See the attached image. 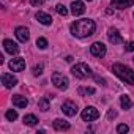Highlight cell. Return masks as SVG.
<instances>
[{
  "instance_id": "9c48e42d",
  "label": "cell",
  "mask_w": 134,
  "mask_h": 134,
  "mask_svg": "<svg viewBox=\"0 0 134 134\" xmlns=\"http://www.w3.org/2000/svg\"><path fill=\"white\" fill-rule=\"evenodd\" d=\"M24 68H25V60L21 58V57L13 58L10 62V70L11 71H24Z\"/></svg>"
},
{
  "instance_id": "2e32d148",
  "label": "cell",
  "mask_w": 134,
  "mask_h": 134,
  "mask_svg": "<svg viewBox=\"0 0 134 134\" xmlns=\"http://www.w3.org/2000/svg\"><path fill=\"white\" fill-rule=\"evenodd\" d=\"M36 19H38V22H41L43 25H51V24H52V18H51L47 13H43V11H38V13H36Z\"/></svg>"
},
{
  "instance_id": "cb8c5ba5",
  "label": "cell",
  "mask_w": 134,
  "mask_h": 134,
  "mask_svg": "<svg viewBox=\"0 0 134 134\" xmlns=\"http://www.w3.org/2000/svg\"><path fill=\"white\" fill-rule=\"evenodd\" d=\"M36 46H38L40 49H46V47H47V40H46V38H38V40H36Z\"/></svg>"
},
{
  "instance_id": "9a60e30c",
  "label": "cell",
  "mask_w": 134,
  "mask_h": 134,
  "mask_svg": "<svg viewBox=\"0 0 134 134\" xmlns=\"http://www.w3.org/2000/svg\"><path fill=\"white\" fill-rule=\"evenodd\" d=\"M54 128H55L57 131H68L71 126H70V123L66 121V120H62V118H55V120H54Z\"/></svg>"
},
{
  "instance_id": "8992f818",
  "label": "cell",
  "mask_w": 134,
  "mask_h": 134,
  "mask_svg": "<svg viewBox=\"0 0 134 134\" xmlns=\"http://www.w3.org/2000/svg\"><path fill=\"white\" fill-rule=\"evenodd\" d=\"M106 52H107V49H106V46H104L101 41H96V43H93V44L90 46V54L95 55V57L103 58V57L106 55Z\"/></svg>"
},
{
  "instance_id": "4dcf8cb0",
  "label": "cell",
  "mask_w": 134,
  "mask_h": 134,
  "mask_svg": "<svg viewBox=\"0 0 134 134\" xmlns=\"http://www.w3.org/2000/svg\"><path fill=\"white\" fill-rule=\"evenodd\" d=\"M132 62H134V58H132Z\"/></svg>"
},
{
  "instance_id": "603a6c76",
  "label": "cell",
  "mask_w": 134,
  "mask_h": 134,
  "mask_svg": "<svg viewBox=\"0 0 134 134\" xmlns=\"http://www.w3.org/2000/svg\"><path fill=\"white\" fill-rule=\"evenodd\" d=\"M55 10H57V13H58L60 16H66V14H68V10H66V7L62 5V3H58V5L55 7Z\"/></svg>"
},
{
  "instance_id": "7402d4cb",
  "label": "cell",
  "mask_w": 134,
  "mask_h": 134,
  "mask_svg": "<svg viewBox=\"0 0 134 134\" xmlns=\"http://www.w3.org/2000/svg\"><path fill=\"white\" fill-rule=\"evenodd\" d=\"M5 117H7V120H10V121H14V120L18 118V112H16L14 109H10V110H7Z\"/></svg>"
},
{
  "instance_id": "8fae6325",
  "label": "cell",
  "mask_w": 134,
  "mask_h": 134,
  "mask_svg": "<svg viewBox=\"0 0 134 134\" xmlns=\"http://www.w3.org/2000/svg\"><path fill=\"white\" fill-rule=\"evenodd\" d=\"M107 38H109V41H110L112 44H120V43L123 41V40H121V35H120V32H118L117 29H109Z\"/></svg>"
},
{
  "instance_id": "6da1fadb",
  "label": "cell",
  "mask_w": 134,
  "mask_h": 134,
  "mask_svg": "<svg viewBox=\"0 0 134 134\" xmlns=\"http://www.w3.org/2000/svg\"><path fill=\"white\" fill-rule=\"evenodd\" d=\"M70 30H71V35L76 38H87V36H92L95 33L96 24L92 19H79V21H74L71 24Z\"/></svg>"
},
{
  "instance_id": "ac0fdd59",
  "label": "cell",
  "mask_w": 134,
  "mask_h": 134,
  "mask_svg": "<svg viewBox=\"0 0 134 134\" xmlns=\"http://www.w3.org/2000/svg\"><path fill=\"white\" fill-rule=\"evenodd\" d=\"M120 106H121V109H125V110L131 109V107H132V101H131V98H129L128 95L120 96Z\"/></svg>"
},
{
  "instance_id": "277c9868",
  "label": "cell",
  "mask_w": 134,
  "mask_h": 134,
  "mask_svg": "<svg viewBox=\"0 0 134 134\" xmlns=\"http://www.w3.org/2000/svg\"><path fill=\"white\" fill-rule=\"evenodd\" d=\"M51 81H52V84H54L57 88H60V90H66V88H68V85H70V81H68V77H66V76H63V74H62V73H58V71L52 73V77H51Z\"/></svg>"
},
{
  "instance_id": "7a4b0ae2",
  "label": "cell",
  "mask_w": 134,
  "mask_h": 134,
  "mask_svg": "<svg viewBox=\"0 0 134 134\" xmlns=\"http://www.w3.org/2000/svg\"><path fill=\"white\" fill-rule=\"evenodd\" d=\"M112 71H114V74L117 76V77H120L123 82H126V84H134V71L129 68V66H126V65H121V63H115L114 66H112Z\"/></svg>"
},
{
  "instance_id": "44dd1931",
  "label": "cell",
  "mask_w": 134,
  "mask_h": 134,
  "mask_svg": "<svg viewBox=\"0 0 134 134\" xmlns=\"http://www.w3.org/2000/svg\"><path fill=\"white\" fill-rule=\"evenodd\" d=\"M77 93H79L81 96H84V95H93V93H95V88H93V87H79Z\"/></svg>"
},
{
  "instance_id": "ba28073f",
  "label": "cell",
  "mask_w": 134,
  "mask_h": 134,
  "mask_svg": "<svg viewBox=\"0 0 134 134\" xmlns=\"http://www.w3.org/2000/svg\"><path fill=\"white\" fill-rule=\"evenodd\" d=\"M2 84L7 87V88H13L18 85V79L13 76V74H8V73H3L2 74Z\"/></svg>"
},
{
  "instance_id": "ffe728a7",
  "label": "cell",
  "mask_w": 134,
  "mask_h": 134,
  "mask_svg": "<svg viewBox=\"0 0 134 134\" xmlns=\"http://www.w3.org/2000/svg\"><path fill=\"white\" fill-rule=\"evenodd\" d=\"M38 107H40V109H41L43 112L49 110V98H47V96L41 98V99H40V103H38Z\"/></svg>"
},
{
  "instance_id": "83f0119b",
  "label": "cell",
  "mask_w": 134,
  "mask_h": 134,
  "mask_svg": "<svg viewBox=\"0 0 134 134\" xmlns=\"http://www.w3.org/2000/svg\"><path fill=\"white\" fill-rule=\"evenodd\" d=\"M46 2V0H30V3L33 5V7H40V5H43Z\"/></svg>"
},
{
  "instance_id": "4fadbf2b",
  "label": "cell",
  "mask_w": 134,
  "mask_h": 134,
  "mask_svg": "<svg viewBox=\"0 0 134 134\" xmlns=\"http://www.w3.org/2000/svg\"><path fill=\"white\" fill-rule=\"evenodd\" d=\"M110 3L114 8H118V10H125V8H129L134 5V0H110Z\"/></svg>"
},
{
  "instance_id": "e0dca14e",
  "label": "cell",
  "mask_w": 134,
  "mask_h": 134,
  "mask_svg": "<svg viewBox=\"0 0 134 134\" xmlns=\"http://www.w3.org/2000/svg\"><path fill=\"white\" fill-rule=\"evenodd\" d=\"M13 104H14L16 107H27L29 99H27L25 96H22V95H14V96H13Z\"/></svg>"
},
{
  "instance_id": "d4e9b609",
  "label": "cell",
  "mask_w": 134,
  "mask_h": 134,
  "mask_svg": "<svg viewBox=\"0 0 134 134\" xmlns=\"http://www.w3.org/2000/svg\"><path fill=\"white\" fill-rule=\"evenodd\" d=\"M128 131H129V126H128V125H123V123H121V125L117 126V132H120V134H125V132H128Z\"/></svg>"
},
{
  "instance_id": "f546056e",
  "label": "cell",
  "mask_w": 134,
  "mask_h": 134,
  "mask_svg": "<svg viewBox=\"0 0 134 134\" xmlns=\"http://www.w3.org/2000/svg\"><path fill=\"white\" fill-rule=\"evenodd\" d=\"M87 2H92V0H87Z\"/></svg>"
},
{
  "instance_id": "52a82bcc",
  "label": "cell",
  "mask_w": 134,
  "mask_h": 134,
  "mask_svg": "<svg viewBox=\"0 0 134 134\" xmlns=\"http://www.w3.org/2000/svg\"><path fill=\"white\" fill-rule=\"evenodd\" d=\"M62 112H63L65 115H68V117H74V115L77 114V106H76V103H73V101H65V103L62 104Z\"/></svg>"
},
{
  "instance_id": "3957f363",
  "label": "cell",
  "mask_w": 134,
  "mask_h": 134,
  "mask_svg": "<svg viewBox=\"0 0 134 134\" xmlns=\"http://www.w3.org/2000/svg\"><path fill=\"white\" fill-rule=\"evenodd\" d=\"M71 73L77 79H87V77L92 76V70H90V66L87 63H76L71 68Z\"/></svg>"
},
{
  "instance_id": "7c38bea8",
  "label": "cell",
  "mask_w": 134,
  "mask_h": 134,
  "mask_svg": "<svg viewBox=\"0 0 134 134\" xmlns=\"http://www.w3.org/2000/svg\"><path fill=\"white\" fill-rule=\"evenodd\" d=\"M3 47H5V51H7L8 54H11V55H16V54L19 52V46H18L13 40H5V41H3Z\"/></svg>"
},
{
  "instance_id": "4316f807",
  "label": "cell",
  "mask_w": 134,
  "mask_h": 134,
  "mask_svg": "<svg viewBox=\"0 0 134 134\" xmlns=\"http://www.w3.org/2000/svg\"><path fill=\"white\" fill-rule=\"evenodd\" d=\"M125 49H126V52H131V51H134V41H129V43L125 46Z\"/></svg>"
},
{
  "instance_id": "f1b7e54d",
  "label": "cell",
  "mask_w": 134,
  "mask_h": 134,
  "mask_svg": "<svg viewBox=\"0 0 134 134\" xmlns=\"http://www.w3.org/2000/svg\"><path fill=\"white\" fill-rule=\"evenodd\" d=\"M107 117H109V118H115V117H117V112H115V110H112V109H110V110H109V112H107Z\"/></svg>"
},
{
  "instance_id": "5bb4252c",
  "label": "cell",
  "mask_w": 134,
  "mask_h": 134,
  "mask_svg": "<svg viewBox=\"0 0 134 134\" xmlns=\"http://www.w3.org/2000/svg\"><path fill=\"white\" fill-rule=\"evenodd\" d=\"M71 13H73L74 16L84 14V13H85V5H84L82 2H79V0H76V2L71 3Z\"/></svg>"
},
{
  "instance_id": "d6986e66",
  "label": "cell",
  "mask_w": 134,
  "mask_h": 134,
  "mask_svg": "<svg viewBox=\"0 0 134 134\" xmlns=\"http://www.w3.org/2000/svg\"><path fill=\"white\" fill-rule=\"evenodd\" d=\"M24 123H25L27 126H35V125H38V118H36L33 114H29V115L24 117Z\"/></svg>"
},
{
  "instance_id": "484cf974",
  "label": "cell",
  "mask_w": 134,
  "mask_h": 134,
  "mask_svg": "<svg viewBox=\"0 0 134 134\" xmlns=\"http://www.w3.org/2000/svg\"><path fill=\"white\" fill-rule=\"evenodd\" d=\"M43 73V65H35L33 66V74L35 76H40Z\"/></svg>"
},
{
  "instance_id": "30bf717a",
  "label": "cell",
  "mask_w": 134,
  "mask_h": 134,
  "mask_svg": "<svg viewBox=\"0 0 134 134\" xmlns=\"http://www.w3.org/2000/svg\"><path fill=\"white\" fill-rule=\"evenodd\" d=\"M14 33H16V38H18L21 43H27L29 38H30V33H29V29H27V27H18V29L14 30Z\"/></svg>"
},
{
  "instance_id": "5b68a950",
  "label": "cell",
  "mask_w": 134,
  "mask_h": 134,
  "mask_svg": "<svg viewBox=\"0 0 134 134\" xmlns=\"http://www.w3.org/2000/svg\"><path fill=\"white\" fill-rule=\"evenodd\" d=\"M81 117H82L84 121H93V120H96V118L99 117V112H98L96 107H93V106H87V107L82 110Z\"/></svg>"
}]
</instances>
